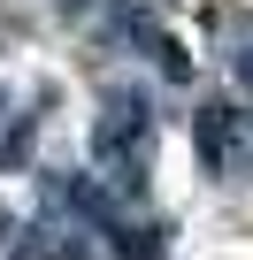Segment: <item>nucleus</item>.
I'll return each instance as SVG.
<instances>
[{
    "label": "nucleus",
    "mask_w": 253,
    "mask_h": 260,
    "mask_svg": "<svg viewBox=\"0 0 253 260\" xmlns=\"http://www.w3.org/2000/svg\"><path fill=\"white\" fill-rule=\"evenodd\" d=\"M138 138H146V100H138V92H107V107H100V130H92L100 161H123Z\"/></svg>",
    "instance_id": "nucleus-1"
},
{
    "label": "nucleus",
    "mask_w": 253,
    "mask_h": 260,
    "mask_svg": "<svg viewBox=\"0 0 253 260\" xmlns=\"http://www.w3.org/2000/svg\"><path fill=\"white\" fill-rule=\"evenodd\" d=\"M245 84H253V54H245Z\"/></svg>",
    "instance_id": "nucleus-2"
},
{
    "label": "nucleus",
    "mask_w": 253,
    "mask_h": 260,
    "mask_svg": "<svg viewBox=\"0 0 253 260\" xmlns=\"http://www.w3.org/2000/svg\"><path fill=\"white\" fill-rule=\"evenodd\" d=\"M62 8H85V0H62Z\"/></svg>",
    "instance_id": "nucleus-3"
}]
</instances>
